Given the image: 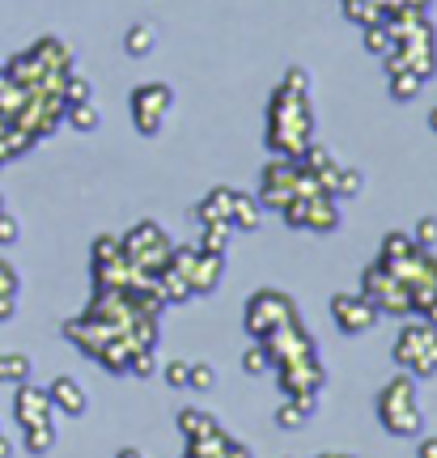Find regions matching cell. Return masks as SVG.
Returning a JSON list of instances; mask_svg holds the SVG:
<instances>
[{
	"instance_id": "cell-38",
	"label": "cell",
	"mask_w": 437,
	"mask_h": 458,
	"mask_svg": "<svg viewBox=\"0 0 437 458\" xmlns=\"http://www.w3.org/2000/svg\"><path fill=\"white\" fill-rule=\"evenodd\" d=\"M4 85H9V77H4V64H0V89H4Z\"/></svg>"
},
{
	"instance_id": "cell-37",
	"label": "cell",
	"mask_w": 437,
	"mask_h": 458,
	"mask_svg": "<svg viewBox=\"0 0 437 458\" xmlns=\"http://www.w3.org/2000/svg\"><path fill=\"white\" fill-rule=\"evenodd\" d=\"M429 128H433V131H437V106H433V114H429Z\"/></svg>"
},
{
	"instance_id": "cell-40",
	"label": "cell",
	"mask_w": 437,
	"mask_h": 458,
	"mask_svg": "<svg viewBox=\"0 0 437 458\" xmlns=\"http://www.w3.org/2000/svg\"><path fill=\"white\" fill-rule=\"evenodd\" d=\"M0 213H4V191H0Z\"/></svg>"
},
{
	"instance_id": "cell-31",
	"label": "cell",
	"mask_w": 437,
	"mask_h": 458,
	"mask_svg": "<svg viewBox=\"0 0 437 458\" xmlns=\"http://www.w3.org/2000/svg\"><path fill=\"white\" fill-rule=\"evenodd\" d=\"M187 374H192V360H175V365H166V382L178 386V391L187 386Z\"/></svg>"
},
{
	"instance_id": "cell-36",
	"label": "cell",
	"mask_w": 437,
	"mask_h": 458,
	"mask_svg": "<svg viewBox=\"0 0 437 458\" xmlns=\"http://www.w3.org/2000/svg\"><path fill=\"white\" fill-rule=\"evenodd\" d=\"M115 458H145V454H141V450H119Z\"/></svg>"
},
{
	"instance_id": "cell-33",
	"label": "cell",
	"mask_w": 437,
	"mask_h": 458,
	"mask_svg": "<svg viewBox=\"0 0 437 458\" xmlns=\"http://www.w3.org/2000/svg\"><path fill=\"white\" fill-rule=\"evenodd\" d=\"M421 458H437V437H424L421 442Z\"/></svg>"
},
{
	"instance_id": "cell-34",
	"label": "cell",
	"mask_w": 437,
	"mask_h": 458,
	"mask_svg": "<svg viewBox=\"0 0 437 458\" xmlns=\"http://www.w3.org/2000/svg\"><path fill=\"white\" fill-rule=\"evenodd\" d=\"M4 131H9V128H4ZM4 131H0V165L13 162V157H9V140H4Z\"/></svg>"
},
{
	"instance_id": "cell-2",
	"label": "cell",
	"mask_w": 437,
	"mask_h": 458,
	"mask_svg": "<svg viewBox=\"0 0 437 458\" xmlns=\"http://www.w3.org/2000/svg\"><path fill=\"white\" fill-rule=\"evenodd\" d=\"M378 420L390 437H416L421 433V403H416V377L395 374L378 394Z\"/></svg>"
},
{
	"instance_id": "cell-32",
	"label": "cell",
	"mask_w": 437,
	"mask_h": 458,
	"mask_svg": "<svg viewBox=\"0 0 437 458\" xmlns=\"http://www.w3.org/2000/svg\"><path fill=\"white\" fill-rule=\"evenodd\" d=\"M17 238H21V225L9 213H0V246H13Z\"/></svg>"
},
{
	"instance_id": "cell-19",
	"label": "cell",
	"mask_w": 437,
	"mask_h": 458,
	"mask_svg": "<svg viewBox=\"0 0 437 458\" xmlns=\"http://www.w3.org/2000/svg\"><path fill=\"white\" fill-rule=\"evenodd\" d=\"M361 187H365V174L353 170V165H340V174H336V182H331V196L353 199V196H361Z\"/></svg>"
},
{
	"instance_id": "cell-35",
	"label": "cell",
	"mask_w": 437,
	"mask_h": 458,
	"mask_svg": "<svg viewBox=\"0 0 437 458\" xmlns=\"http://www.w3.org/2000/svg\"><path fill=\"white\" fill-rule=\"evenodd\" d=\"M13 454V445H9V437H0V458H9Z\"/></svg>"
},
{
	"instance_id": "cell-25",
	"label": "cell",
	"mask_w": 437,
	"mask_h": 458,
	"mask_svg": "<svg viewBox=\"0 0 437 458\" xmlns=\"http://www.w3.org/2000/svg\"><path fill=\"white\" fill-rule=\"evenodd\" d=\"M229 233H234V225H204V238H200V250H209V255H226Z\"/></svg>"
},
{
	"instance_id": "cell-29",
	"label": "cell",
	"mask_w": 437,
	"mask_h": 458,
	"mask_svg": "<svg viewBox=\"0 0 437 458\" xmlns=\"http://www.w3.org/2000/svg\"><path fill=\"white\" fill-rule=\"evenodd\" d=\"M212 382H217V374H212L209 360H192V374H187V386L192 391H209Z\"/></svg>"
},
{
	"instance_id": "cell-12",
	"label": "cell",
	"mask_w": 437,
	"mask_h": 458,
	"mask_svg": "<svg viewBox=\"0 0 437 458\" xmlns=\"http://www.w3.org/2000/svg\"><path fill=\"white\" fill-rule=\"evenodd\" d=\"M47 394H51V403L64 411V416H85V411H90V399H85V391H81V382H77V377L60 374L47 386Z\"/></svg>"
},
{
	"instance_id": "cell-11",
	"label": "cell",
	"mask_w": 437,
	"mask_h": 458,
	"mask_svg": "<svg viewBox=\"0 0 437 458\" xmlns=\"http://www.w3.org/2000/svg\"><path fill=\"white\" fill-rule=\"evenodd\" d=\"M13 411H17V420H21V428H30V425H51V416H56V403H51L47 391H39V386H30V382H17Z\"/></svg>"
},
{
	"instance_id": "cell-26",
	"label": "cell",
	"mask_w": 437,
	"mask_h": 458,
	"mask_svg": "<svg viewBox=\"0 0 437 458\" xmlns=\"http://www.w3.org/2000/svg\"><path fill=\"white\" fill-rule=\"evenodd\" d=\"M56 445V425H30L26 428V450L30 454H47Z\"/></svg>"
},
{
	"instance_id": "cell-23",
	"label": "cell",
	"mask_w": 437,
	"mask_h": 458,
	"mask_svg": "<svg viewBox=\"0 0 437 458\" xmlns=\"http://www.w3.org/2000/svg\"><path fill=\"white\" fill-rule=\"evenodd\" d=\"M30 377V357H21V352H9V357H0V382H26Z\"/></svg>"
},
{
	"instance_id": "cell-6",
	"label": "cell",
	"mask_w": 437,
	"mask_h": 458,
	"mask_svg": "<svg viewBox=\"0 0 437 458\" xmlns=\"http://www.w3.org/2000/svg\"><path fill=\"white\" fill-rule=\"evenodd\" d=\"M293 318H297V306H293L289 293H280V289H260V293H251V301H246L243 327L251 340H268L276 327H285Z\"/></svg>"
},
{
	"instance_id": "cell-39",
	"label": "cell",
	"mask_w": 437,
	"mask_h": 458,
	"mask_svg": "<svg viewBox=\"0 0 437 458\" xmlns=\"http://www.w3.org/2000/svg\"><path fill=\"white\" fill-rule=\"evenodd\" d=\"M319 458H353V454H319Z\"/></svg>"
},
{
	"instance_id": "cell-14",
	"label": "cell",
	"mask_w": 437,
	"mask_h": 458,
	"mask_svg": "<svg viewBox=\"0 0 437 458\" xmlns=\"http://www.w3.org/2000/svg\"><path fill=\"white\" fill-rule=\"evenodd\" d=\"M306 229H319V233L340 229V204H336V196H327V191L310 196V204H306Z\"/></svg>"
},
{
	"instance_id": "cell-3",
	"label": "cell",
	"mask_w": 437,
	"mask_h": 458,
	"mask_svg": "<svg viewBox=\"0 0 437 458\" xmlns=\"http://www.w3.org/2000/svg\"><path fill=\"white\" fill-rule=\"evenodd\" d=\"M395 365L412 377H433L437 374V327L429 323H407L399 331V340L390 348Z\"/></svg>"
},
{
	"instance_id": "cell-8",
	"label": "cell",
	"mask_w": 437,
	"mask_h": 458,
	"mask_svg": "<svg viewBox=\"0 0 437 458\" xmlns=\"http://www.w3.org/2000/svg\"><path fill=\"white\" fill-rule=\"evenodd\" d=\"M361 293L378 306V314H412V293L404 289V280H395L382 263H370V267H365Z\"/></svg>"
},
{
	"instance_id": "cell-24",
	"label": "cell",
	"mask_w": 437,
	"mask_h": 458,
	"mask_svg": "<svg viewBox=\"0 0 437 458\" xmlns=\"http://www.w3.org/2000/svg\"><path fill=\"white\" fill-rule=\"evenodd\" d=\"M365 30V47L373 51V55H387L390 43H395V34L387 30V21H370V26H361Z\"/></svg>"
},
{
	"instance_id": "cell-30",
	"label": "cell",
	"mask_w": 437,
	"mask_h": 458,
	"mask_svg": "<svg viewBox=\"0 0 437 458\" xmlns=\"http://www.w3.org/2000/svg\"><path fill=\"white\" fill-rule=\"evenodd\" d=\"M412 242L424 246V250H433V246H437V216H421V221H416V233H412Z\"/></svg>"
},
{
	"instance_id": "cell-16",
	"label": "cell",
	"mask_w": 437,
	"mask_h": 458,
	"mask_svg": "<svg viewBox=\"0 0 437 458\" xmlns=\"http://www.w3.org/2000/svg\"><path fill=\"white\" fill-rule=\"evenodd\" d=\"M153 47H158V34H153V26H145V21H136V26L124 34V51H128L132 60H145Z\"/></svg>"
},
{
	"instance_id": "cell-1",
	"label": "cell",
	"mask_w": 437,
	"mask_h": 458,
	"mask_svg": "<svg viewBox=\"0 0 437 458\" xmlns=\"http://www.w3.org/2000/svg\"><path fill=\"white\" fill-rule=\"evenodd\" d=\"M268 153L272 157H302L314 140V106H310V72L293 64L268 106Z\"/></svg>"
},
{
	"instance_id": "cell-18",
	"label": "cell",
	"mask_w": 437,
	"mask_h": 458,
	"mask_svg": "<svg viewBox=\"0 0 437 458\" xmlns=\"http://www.w3.org/2000/svg\"><path fill=\"white\" fill-rule=\"evenodd\" d=\"M17 289H21V280H17V272L9 267V263L0 259V318H9L17 306Z\"/></svg>"
},
{
	"instance_id": "cell-5",
	"label": "cell",
	"mask_w": 437,
	"mask_h": 458,
	"mask_svg": "<svg viewBox=\"0 0 437 458\" xmlns=\"http://www.w3.org/2000/svg\"><path fill=\"white\" fill-rule=\"evenodd\" d=\"M166 267H175L178 276L192 284V297H204L217 289V280L226 276V255H209L200 246H170Z\"/></svg>"
},
{
	"instance_id": "cell-15",
	"label": "cell",
	"mask_w": 437,
	"mask_h": 458,
	"mask_svg": "<svg viewBox=\"0 0 437 458\" xmlns=\"http://www.w3.org/2000/svg\"><path fill=\"white\" fill-rule=\"evenodd\" d=\"M260 213L263 204L251 191H234V213H229V225L234 229H255L260 225Z\"/></svg>"
},
{
	"instance_id": "cell-7",
	"label": "cell",
	"mask_w": 437,
	"mask_h": 458,
	"mask_svg": "<svg viewBox=\"0 0 437 458\" xmlns=\"http://www.w3.org/2000/svg\"><path fill=\"white\" fill-rule=\"evenodd\" d=\"M175 106V89L166 81H145L132 89V123L141 136H158L166 123V114Z\"/></svg>"
},
{
	"instance_id": "cell-13",
	"label": "cell",
	"mask_w": 437,
	"mask_h": 458,
	"mask_svg": "<svg viewBox=\"0 0 437 458\" xmlns=\"http://www.w3.org/2000/svg\"><path fill=\"white\" fill-rule=\"evenodd\" d=\"M229 213H234V187H212L209 196L195 204L200 225H229Z\"/></svg>"
},
{
	"instance_id": "cell-41",
	"label": "cell",
	"mask_w": 437,
	"mask_h": 458,
	"mask_svg": "<svg viewBox=\"0 0 437 458\" xmlns=\"http://www.w3.org/2000/svg\"><path fill=\"white\" fill-rule=\"evenodd\" d=\"M433 301H437V289H433Z\"/></svg>"
},
{
	"instance_id": "cell-22",
	"label": "cell",
	"mask_w": 437,
	"mask_h": 458,
	"mask_svg": "<svg viewBox=\"0 0 437 458\" xmlns=\"http://www.w3.org/2000/svg\"><path fill=\"white\" fill-rule=\"evenodd\" d=\"M390 77V98H399V102H407V98H416L421 94V77L416 72H407V68H399V72H387Z\"/></svg>"
},
{
	"instance_id": "cell-4",
	"label": "cell",
	"mask_w": 437,
	"mask_h": 458,
	"mask_svg": "<svg viewBox=\"0 0 437 458\" xmlns=\"http://www.w3.org/2000/svg\"><path fill=\"white\" fill-rule=\"evenodd\" d=\"M119 246H124V259H128L136 272L158 276V267L170 259V246L175 242L166 238V229L158 225V221H141L136 229H128V233L119 238Z\"/></svg>"
},
{
	"instance_id": "cell-20",
	"label": "cell",
	"mask_w": 437,
	"mask_h": 458,
	"mask_svg": "<svg viewBox=\"0 0 437 458\" xmlns=\"http://www.w3.org/2000/svg\"><path fill=\"white\" fill-rule=\"evenodd\" d=\"M60 98H64V106H73V102H94V81H90V77H77V72H68L64 85H60Z\"/></svg>"
},
{
	"instance_id": "cell-9",
	"label": "cell",
	"mask_w": 437,
	"mask_h": 458,
	"mask_svg": "<svg viewBox=\"0 0 437 458\" xmlns=\"http://www.w3.org/2000/svg\"><path fill=\"white\" fill-rule=\"evenodd\" d=\"M297 191V157H272V162L263 165L260 174V204H268V208H280L285 199Z\"/></svg>"
},
{
	"instance_id": "cell-21",
	"label": "cell",
	"mask_w": 437,
	"mask_h": 458,
	"mask_svg": "<svg viewBox=\"0 0 437 458\" xmlns=\"http://www.w3.org/2000/svg\"><path fill=\"white\" fill-rule=\"evenodd\" d=\"M64 119L77 131H94L98 123H102V114H98L94 102H73V106H64Z\"/></svg>"
},
{
	"instance_id": "cell-28",
	"label": "cell",
	"mask_w": 437,
	"mask_h": 458,
	"mask_svg": "<svg viewBox=\"0 0 437 458\" xmlns=\"http://www.w3.org/2000/svg\"><path fill=\"white\" fill-rule=\"evenodd\" d=\"M306 425V411L297 408V403H293V399H285V403H280V408H276V428H302Z\"/></svg>"
},
{
	"instance_id": "cell-27",
	"label": "cell",
	"mask_w": 437,
	"mask_h": 458,
	"mask_svg": "<svg viewBox=\"0 0 437 458\" xmlns=\"http://www.w3.org/2000/svg\"><path fill=\"white\" fill-rule=\"evenodd\" d=\"M268 365H272V357H268V348H263V344L255 340V344H251V348L243 352V369H246L251 377H255V374H263Z\"/></svg>"
},
{
	"instance_id": "cell-17",
	"label": "cell",
	"mask_w": 437,
	"mask_h": 458,
	"mask_svg": "<svg viewBox=\"0 0 437 458\" xmlns=\"http://www.w3.org/2000/svg\"><path fill=\"white\" fill-rule=\"evenodd\" d=\"M178 428L187 433V442H195V437H209L212 428H221V425L212 420L209 411H200V408H183V411H178Z\"/></svg>"
},
{
	"instance_id": "cell-10",
	"label": "cell",
	"mask_w": 437,
	"mask_h": 458,
	"mask_svg": "<svg viewBox=\"0 0 437 458\" xmlns=\"http://www.w3.org/2000/svg\"><path fill=\"white\" fill-rule=\"evenodd\" d=\"M331 318H336V327L348 331V335H361V331H370L382 314L373 306L365 293H336L331 297Z\"/></svg>"
}]
</instances>
